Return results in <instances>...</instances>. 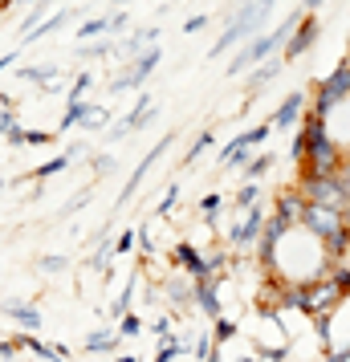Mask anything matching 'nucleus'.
<instances>
[{
    "label": "nucleus",
    "mask_w": 350,
    "mask_h": 362,
    "mask_svg": "<svg viewBox=\"0 0 350 362\" xmlns=\"http://www.w3.org/2000/svg\"><path fill=\"white\" fill-rule=\"evenodd\" d=\"M151 118H155V106H151V98L143 94V98H139V106L122 118V127H115V131H110V139H122V134H131V131H143Z\"/></svg>",
    "instance_id": "obj_15"
},
{
    "label": "nucleus",
    "mask_w": 350,
    "mask_h": 362,
    "mask_svg": "<svg viewBox=\"0 0 350 362\" xmlns=\"http://www.w3.org/2000/svg\"><path fill=\"white\" fill-rule=\"evenodd\" d=\"M180 354H184V346H180V338H171V334H167L163 342H159V350H155V362H175Z\"/></svg>",
    "instance_id": "obj_25"
},
{
    "label": "nucleus",
    "mask_w": 350,
    "mask_h": 362,
    "mask_svg": "<svg viewBox=\"0 0 350 362\" xmlns=\"http://www.w3.org/2000/svg\"><path fill=\"white\" fill-rule=\"evenodd\" d=\"M139 248H143V257H151V236L143 228H139Z\"/></svg>",
    "instance_id": "obj_51"
},
{
    "label": "nucleus",
    "mask_w": 350,
    "mask_h": 362,
    "mask_svg": "<svg viewBox=\"0 0 350 362\" xmlns=\"http://www.w3.org/2000/svg\"><path fill=\"white\" fill-rule=\"evenodd\" d=\"M317 37H322V21H317V17H301V21H298V29H293V37L285 41L281 62H298V57H305V53L314 49Z\"/></svg>",
    "instance_id": "obj_9"
},
{
    "label": "nucleus",
    "mask_w": 350,
    "mask_h": 362,
    "mask_svg": "<svg viewBox=\"0 0 350 362\" xmlns=\"http://www.w3.org/2000/svg\"><path fill=\"white\" fill-rule=\"evenodd\" d=\"M0 187H4V183H0Z\"/></svg>",
    "instance_id": "obj_60"
},
{
    "label": "nucleus",
    "mask_w": 350,
    "mask_h": 362,
    "mask_svg": "<svg viewBox=\"0 0 350 362\" xmlns=\"http://www.w3.org/2000/svg\"><path fill=\"white\" fill-rule=\"evenodd\" d=\"M269 134H273V122H261V127H252V131L236 134L233 143L220 151V167H245V163H249V155H245V151L269 143Z\"/></svg>",
    "instance_id": "obj_7"
},
{
    "label": "nucleus",
    "mask_w": 350,
    "mask_h": 362,
    "mask_svg": "<svg viewBox=\"0 0 350 362\" xmlns=\"http://www.w3.org/2000/svg\"><path fill=\"white\" fill-rule=\"evenodd\" d=\"M273 4H277V0H245V4L236 8L233 17H228L224 33L216 37V45H212V57H220L224 49H233V45H240V41H252V37H261V25L269 21Z\"/></svg>",
    "instance_id": "obj_1"
},
{
    "label": "nucleus",
    "mask_w": 350,
    "mask_h": 362,
    "mask_svg": "<svg viewBox=\"0 0 350 362\" xmlns=\"http://www.w3.org/2000/svg\"><path fill=\"white\" fill-rule=\"evenodd\" d=\"M134 240H139V232H122V236L115 240V257H118V252H131Z\"/></svg>",
    "instance_id": "obj_38"
},
{
    "label": "nucleus",
    "mask_w": 350,
    "mask_h": 362,
    "mask_svg": "<svg viewBox=\"0 0 350 362\" xmlns=\"http://www.w3.org/2000/svg\"><path fill=\"white\" fill-rule=\"evenodd\" d=\"M90 86H94V74H78V78H74V90H69V102H82Z\"/></svg>",
    "instance_id": "obj_31"
},
{
    "label": "nucleus",
    "mask_w": 350,
    "mask_h": 362,
    "mask_svg": "<svg viewBox=\"0 0 350 362\" xmlns=\"http://www.w3.org/2000/svg\"><path fill=\"white\" fill-rule=\"evenodd\" d=\"M326 362H350V346H342V350H334V354H330Z\"/></svg>",
    "instance_id": "obj_49"
},
{
    "label": "nucleus",
    "mask_w": 350,
    "mask_h": 362,
    "mask_svg": "<svg viewBox=\"0 0 350 362\" xmlns=\"http://www.w3.org/2000/svg\"><path fill=\"white\" fill-rule=\"evenodd\" d=\"M115 4H118V8H122V4H131V0H115Z\"/></svg>",
    "instance_id": "obj_55"
},
{
    "label": "nucleus",
    "mask_w": 350,
    "mask_h": 362,
    "mask_svg": "<svg viewBox=\"0 0 350 362\" xmlns=\"http://www.w3.org/2000/svg\"><path fill=\"white\" fill-rule=\"evenodd\" d=\"M167 147H171V134H167V139H159V143H155V147H151L147 155H143V163L134 167V175H131V183L122 187V196H118V204H127V199H131L134 192H139V183L147 180V171H151V167H155V159H159V155H163Z\"/></svg>",
    "instance_id": "obj_14"
},
{
    "label": "nucleus",
    "mask_w": 350,
    "mask_h": 362,
    "mask_svg": "<svg viewBox=\"0 0 350 362\" xmlns=\"http://www.w3.org/2000/svg\"><path fill=\"white\" fill-rule=\"evenodd\" d=\"M338 180H342V187H346V196H350V159L342 163V171H338Z\"/></svg>",
    "instance_id": "obj_50"
},
{
    "label": "nucleus",
    "mask_w": 350,
    "mask_h": 362,
    "mask_svg": "<svg viewBox=\"0 0 350 362\" xmlns=\"http://www.w3.org/2000/svg\"><path fill=\"white\" fill-rule=\"evenodd\" d=\"M342 228L350 232V204H346V208H342Z\"/></svg>",
    "instance_id": "obj_53"
},
{
    "label": "nucleus",
    "mask_w": 350,
    "mask_h": 362,
    "mask_svg": "<svg viewBox=\"0 0 350 362\" xmlns=\"http://www.w3.org/2000/svg\"><path fill=\"white\" fill-rule=\"evenodd\" d=\"M94 171H102V175H106V171H115V159H110V155L102 159V155H98V159H94Z\"/></svg>",
    "instance_id": "obj_47"
},
{
    "label": "nucleus",
    "mask_w": 350,
    "mask_h": 362,
    "mask_svg": "<svg viewBox=\"0 0 350 362\" xmlns=\"http://www.w3.org/2000/svg\"><path fill=\"white\" fill-rule=\"evenodd\" d=\"M301 196L310 199V204H322V208H334V212H342L350 204L346 187H342V180L338 175H326V180H317V175H301Z\"/></svg>",
    "instance_id": "obj_5"
},
{
    "label": "nucleus",
    "mask_w": 350,
    "mask_h": 362,
    "mask_svg": "<svg viewBox=\"0 0 350 362\" xmlns=\"http://www.w3.org/2000/svg\"><path fill=\"white\" fill-rule=\"evenodd\" d=\"M74 17H78L74 8H62V13H53L49 21H41V25H37V29H33V33H29V37H25V41H41V37H45V33H53V29H62V25H69V21H74Z\"/></svg>",
    "instance_id": "obj_18"
},
{
    "label": "nucleus",
    "mask_w": 350,
    "mask_h": 362,
    "mask_svg": "<svg viewBox=\"0 0 350 362\" xmlns=\"http://www.w3.org/2000/svg\"><path fill=\"white\" fill-rule=\"evenodd\" d=\"M342 163H346V151L338 147L334 139H322V143H310L305 163H301V175H317V180H326V175H338Z\"/></svg>",
    "instance_id": "obj_4"
},
{
    "label": "nucleus",
    "mask_w": 350,
    "mask_h": 362,
    "mask_svg": "<svg viewBox=\"0 0 350 362\" xmlns=\"http://www.w3.org/2000/svg\"><path fill=\"white\" fill-rule=\"evenodd\" d=\"M4 313H8V317H17L21 329H41V310L29 305V301H4Z\"/></svg>",
    "instance_id": "obj_17"
},
{
    "label": "nucleus",
    "mask_w": 350,
    "mask_h": 362,
    "mask_svg": "<svg viewBox=\"0 0 350 362\" xmlns=\"http://www.w3.org/2000/svg\"><path fill=\"white\" fill-rule=\"evenodd\" d=\"M305 102H310V94H305V90H293V94H285V102L277 106V110H273V118H269V122H273V131H293L301 118H305V110H310Z\"/></svg>",
    "instance_id": "obj_11"
},
{
    "label": "nucleus",
    "mask_w": 350,
    "mask_h": 362,
    "mask_svg": "<svg viewBox=\"0 0 350 362\" xmlns=\"http://www.w3.org/2000/svg\"><path fill=\"white\" fill-rule=\"evenodd\" d=\"M110 49H115V45H110V41H98V45H82V57L86 62H98V57H110Z\"/></svg>",
    "instance_id": "obj_32"
},
{
    "label": "nucleus",
    "mask_w": 350,
    "mask_h": 362,
    "mask_svg": "<svg viewBox=\"0 0 350 362\" xmlns=\"http://www.w3.org/2000/svg\"><path fill=\"white\" fill-rule=\"evenodd\" d=\"M298 13L289 21H281L273 33H261V37H252L245 49L236 53L233 62H228V78H236V74H249V69H257V66H265V57H273V53H281L285 49V41L293 37V29H298Z\"/></svg>",
    "instance_id": "obj_2"
},
{
    "label": "nucleus",
    "mask_w": 350,
    "mask_h": 362,
    "mask_svg": "<svg viewBox=\"0 0 350 362\" xmlns=\"http://www.w3.org/2000/svg\"><path fill=\"white\" fill-rule=\"evenodd\" d=\"M240 362H257V358H240Z\"/></svg>",
    "instance_id": "obj_58"
},
{
    "label": "nucleus",
    "mask_w": 350,
    "mask_h": 362,
    "mask_svg": "<svg viewBox=\"0 0 350 362\" xmlns=\"http://www.w3.org/2000/svg\"><path fill=\"white\" fill-rule=\"evenodd\" d=\"M66 167H69V155H53L49 163H41V167H37V180H49V175L66 171Z\"/></svg>",
    "instance_id": "obj_29"
},
{
    "label": "nucleus",
    "mask_w": 350,
    "mask_h": 362,
    "mask_svg": "<svg viewBox=\"0 0 350 362\" xmlns=\"http://www.w3.org/2000/svg\"><path fill=\"white\" fill-rule=\"evenodd\" d=\"M233 338H236V322H228V317H216V334H212V346L233 342Z\"/></svg>",
    "instance_id": "obj_30"
},
{
    "label": "nucleus",
    "mask_w": 350,
    "mask_h": 362,
    "mask_svg": "<svg viewBox=\"0 0 350 362\" xmlns=\"http://www.w3.org/2000/svg\"><path fill=\"white\" fill-rule=\"evenodd\" d=\"M118 342H122V334H106V329H98V334L86 338V350H90V354H110V350H118Z\"/></svg>",
    "instance_id": "obj_20"
},
{
    "label": "nucleus",
    "mask_w": 350,
    "mask_h": 362,
    "mask_svg": "<svg viewBox=\"0 0 350 362\" xmlns=\"http://www.w3.org/2000/svg\"><path fill=\"white\" fill-rule=\"evenodd\" d=\"M305 208H310V199L301 196L298 183H289V187H281L277 192V204H273V216H281L289 228H301V216H305Z\"/></svg>",
    "instance_id": "obj_10"
},
{
    "label": "nucleus",
    "mask_w": 350,
    "mask_h": 362,
    "mask_svg": "<svg viewBox=\"0 0 350 362\" xmlns=\"http://www.w3.org/2000/svg\"><path fill=\"white\" fill-rule=\"evenodd\" d=\"M257 199H261V187H257V183H245V187L233 196V204L236 208H257Z\"/></svg>",
    "instance_id": "obj_28"
},
{
    "label": "nucleus",
    "mask_w": 350,
    "mask_h": 362,
    "mask_svg": "<svg viewBox=\"0 0 350 362\" xmlns=\"http://www.w3.org/2000/svg\"><path fill=\"white\" fill-rule=\"evenodd\" d=\"M301 4H305V8H317V4H326V0H301Z\"/></svg>",
    "instance_id": "obj_54"
},
{
    "label": "nucleus",
    "mask_w": 350,
    "mask_h": 362,
    "mask_svg": "<svg viewBox=\"0 0 350 362\" xmlns=\"http://www.w3.org/2000/svg\"><path fill=\"white\" fill-rule=\"evenodd\" d=\"M326 277L338 285V293L342 297H350V261H342V264H326Z\"/></svg>",
    "instance_id": "obj_24"
},
{
    "label": "nucleus",
    "mask_w": 350,
    "mask_h": 362,
    "mask_svg": "<svg viewBox=\"0 0 350 362\" xmlns=\"http://www.w3.org/2000/svg\"><path fill=\"white\" fill-rule=\"evenodd\" d=\"M13 127H17V118H13V110H4V106H0V134H8Z\"/></svg>",
    "instance_id": "obj_42"
},
{
    "label": "nucleus",
    "mask_w": 350,
    "mask_h": 362,
    "mask_svg": "<svg viewBox=\"0 0 350 362\" xmlns=\"http://www.w3.org/2000/svg\"><path fill=\"white\" fill-rule=\"evenodd\" d=\"M204 25H208V17H204V13H200V17H187L184 21V33H200Z\"/></svg>",
    "instance_id": "obj_43"
},
{
    "label": "nucleus",
    "mask_w": 350,
    "mask_h": 362,
    "mask_svg": "<svg viewBox=\"0 0 350 362\" xmlns=\"http://www.w3.org/2000/svg\"><path fill=\"white\" fill-rule=\"evenodd\" d=\"M118 334H122V338H134V334H143V322H139L134 313H122V322H118Z\"/></svg>",
    "instance_id": "obj_33"
},
{
    "label": "nucleus",
    "mask_w": 350,
    "mask_h": 362,
    "mask_svg": "<svg viewBox=\"0 0 350 362\" xmlns=\"http://www.w3.org/2000/svg\"><path fill=\"white\" fill-rule=\"evenodd\" d=\"M49 139H53V134H45V131H29V143H33V147H45Z\"/></svg>",
    "instance_id": "obj_46"
},
{
    "label": "nucleus",
    "mask_w": 350,
    "mask_h": 362,
    "mask_svg": "<svg viewBox=\"0 0 350 362\" xmlns=\"http://www.w3.org/2000/svg\"><path fill=\"white\" fill-rule=\"evenodd\" d=\"M21 78L25 82H37V86H49L57 78V66H21Z\"/></svg>",
    "instance_id": "obj_23"
},
{
    "label": "nucleus",
    "mask_w": 350,
    "mask_h": 362,
    "mask_svg": "<svg viewBox=\"0 0 350 362\" xmlns=\"http://www.w3.org/2000/svg\"><path fill=\"white\" fill-rule=\"evenodd\" d=\"M277 69H281V62H265V66L249 69V94H257L265 82H273V78H277Z\"/></svg>",
    "instance_id": "obj_22"
},
{
    "label": "nucleus",
    "mask_w": 350,
    "mask_h": 362,
    "mask_svg": "<svg viewBox=\"0 0 350 362\" xmlns=\"http://www.w3.org/2000/svg\"><path fill=\"white\" fill-rule=\"evenodd\" d=\"M98 106H90V102H69L66 106V115H62V127L57 131H69V127H78V122H86V118L94 115Z\"/></svg>",
    "instance_id": "obj_19"
},
{
    "label": "nucleus",
    "mask_w": 350,
    "mask_h": 362,
    "mask_svg": "<svg viewBox=\"0 0 350 362\" xmlns=\"http://www.w3.org/2000/svg\"><path fill=\"white\" fill-rule=\"evenodd\" d=\"M257 354H261L265 362H285V346H261Z\"/></svg>",
    "instance_id": "obj_39"
},
{
    "label": "nucleus",
    "mask_w": 350,
    "mask_h": 362,
    "mask_svg": "<svg viewBox=\"0 0 350 362\" xmlns=\"http://www.w3.org/2000/svg\"><path fill=\"white\" fill-rule=\"evenodd\" d=\"M338 301H342L338 285L322 273V277L305 281V305H301V313H305V317H326V313L338 310Z\"/></svg>",
    "instance_id": "obj_6"
},
{
    "label": "nucleus",
    "mask_w": 350,
    "mask_h": 362,
    "mask_svg": "<svg viewBox=\"0 0 350 362\" xmlns=\"http://www.w3.org/2000/svg\"><path fill=\"white\" fill-rule=\"evenodd\" d=\"M122 29H127V13H115L110 17V33H122Z\"/></svg>",
    "instance_id": "obj_45"
},
{
    "label": "nucleus",
    "mask_w": 350,
    "mask_h": 362,
    "mask_svg": "<svg viewBox=\"0 0 350 362\" xmlns=\"http://www.w3.org/2000/svg\"><path fill=\"white\" fill-rule=\"evenodd\" d=\"M265 208H261V204H257V208H249V212H245V220H240V224H236L233 232H228V240H233V248H249V245H257V240H261V232H265Z\"/></svg>",
    "instance_id": "obj_12"
},
{
    "label": "nucleus",
    "mask_w": 350,
    "mask_h": 362,
    "mask_svg": "<svg viewBox=\"0 0 350 362\" xmlns=\"http://www.w3.org/2000/svg\"><path fill=\"white\" fill-rule=\"evenodd\" d=\"M13 62H17V53H4V57H0V74H4V69L13 66Z\"/></svg>",
    "instance_id": "obj_52"
},
{
    "label": "nucleus",
    "mask_w": 350,
    "mask_h": 362,
    "mask_svg": "<svg viewBox=\"0 0 350 362\" xmlns=\"http://www.w3.org/2000/svg\"><path fill=\"white\" fill-rule=\"evenodd\" d=\"M21 4H37V0H21Z\"/></svg>",
    "instance_id": "obj_57"
},
{
    "label": "nucleus",
    "mask_w": 350,
    "mask_h": 362,
    "mask_svg": "<svg viewBox=\"0 0 350 362\" xmlns=\"http://www.w3.org/2000/svg\"><path fill=\"white\" fill-rule=\"evenodd\" d=\"M118 362H139V358H118Z\"/></svg>",
    "instance_id": "obj_56"
},
{
    "label": "nucleus",
    "mask_w": 350,
    "mask_h": 362,
    "mask_svg": "<svg viewBox=\"0 0 350 362\" xmlns=\"http://www.w3.org/2000/svg\"><path fill=\"white\" fill-rule=\"evenodd\" d=\"M155 334H159V338H167V334H171V317H159V322H155Z\"/></svg>",
    "instance_id": "obj_48"
},
{
    "label": "nucleus",
    "mask_w": 350,
    "mask_h": 362,
    "mask_svg": "<svg viewBox=\"0 0 350 362\" xmlns=\"http://www.w3.org/2000/svg\"><path fill=\"white\" fill-rule=\"evenodd\" d=\"M346 98H350V57H342V62L330 69V78L314 86V106H310V110L326 118V115H334Z\"/></svg>",
    "instance_id": "obj_3"
},
{
    "label": "nucleus",
    "mask_w": 350,
    "mask_h": 362,
    "mask_svg": "<svg viewBox=\"0 0 350 362\" xmlns=\"http://www.w3.org/2000/svg\"><path fill=\"white\" fill-rule=\"evenodd\" d=\"M106 29H110V17H94V21H86L82 29H78V41H90V37H98V33H106Z\"/></svg>",
    "instance_id": "obj_26"
},
{
    "label": "nucleus",
    "mask_w": 350,
    "mask_h": 362,
    "mask_svg": "<svg viewBox=\"0 0 350 362\" xmlns=\"http://www.w3.org/2000/svg\"><path fill=\"white\" fill-rule=\"evenodd\" d=\"M155 37H159V29H143V33H134L131 41H127V49L139 57V53H147V49H151V41H155Z\"/></svg>",
    "instance_id": "obj_27"
},
{
    "label": "nucleus",
    "mask_w": 350,
    "mask_h": 362,
    "mask_svg": "<svg viewBox=\"0 0 350 362\" xmlns=\"http://www.w3.org/2000/svg\"><path fill=\"white\" fill-rule=\"evenodd\" d=\"M66 257H41V261H37V269H41V273H62V269H66Z\"/></svg>",
    "instance_id": "obj_36"
},
{
    "label": "nucleus",
    "mask_w": 350,
    "mask_h": 362,
    "mask_svg": "<svg viewBox=\"0 0 350 362\" xmlns=\"http://www.w3.org/2000/svg\"><path fill=\"white\" fill-rule=\"evenodd\" d=\"M204 216H208V220H212V216H216V208H220V196H204Z\"/></svg>",
    "instance_id": "obj_44"
},
{
    "label": "nucleus",
    "mask_w": 350,
    "mask_h": 362,
    "mask_svg": "<svg viewBox=\"0 0 350 362\" xmlns=\"http://www.w3.org/2000/svg\"><path fill=\"white\" fill-rule=\"evenodd\" d=\"M171 261L180 264V269H187V273H192V281H216V277H212V269H208V252H200V248L192 245V240L175 245Z\"/></svg>",
    "instance_id": "obj_13"
},
{
    "label": "nucleus",
    "mask_w": 350,
    "mask_h": 362,
    "mask_svg": "<svg viewBox=\"0 0 350 362\" xmlns=\"http://www.w3.org/2000/svg\"><path fill=\"white\" fill-rule=\"evenodd\" d=\"M110 257H115V248H106V245H102L98 252L90 257V269H102V273H106V264H110Z\"/></svg>",
    "instance_id": "obj_37"
},
{
    "label": "nucleus",
    "mask_w": 350,
    "mask_h": 362,
    "mask_svg": "<svg viewBox=\"0 0 350 362\" xmlns=\"http://www.w3.org/2000/svg\"><path fill=\"white\" fill-rule=\"evenodd\" d=\"M175 199H180V187H175V183H167L163 199H159V216H167V212H171V208H175Z\"/></svg>",
    "instance_id": "obj_35"
},
{
    "label": "nucleus",
    "mask_w": 350,
    "mask_h": 362,
    "mask_svg": "<svg viewBox=\"0 0 350 362\" xmlns=\"http://www.w3.org/2000/svg\"><path fill=\"white\" fill-rule=\"evenodd\" d=\"M314 329H317L322 342H330V313H326V317H314Z\"/></svg>",
    "instance_id": "obj_41"
},
{
    "label": "nucleus",
    "mask_w": 350,
    "mask_h": 362,
    "mask_svg": "<svg viewBox=\"0 0 350 362\" xmlns=\"http://www.w3.org/2000/svg\"><path fill=\"white\" fill-rule=\"evenodd\" d=\"M159 62H163V49H159V45H151L147 53H139V57H134V66L127 69V74H118V78H115L110 94H127L131 86H143V82L151 78V74L159 69Z\"/></svg>",
    "instance_id": "obj_8"
},
{
    "label": "nucleus",
    "mask_w": 350,
    "mask_h": 362,
    "mask_svg": "<svg viewBox=\"0 0 350 362\" xmlns=\"http://www.w3.org/2000/svg\"><path fill=\"white\" fill-rule=\"evenodd\" d=\"M273 163H277V159H273L269 151H265V155H252L249 163H245V180H249V183H257L261 175H269V171H273Z\"/></svg>",
    "instance_id": "obj_21"
},
{
    "label": "nucleus",
    "mask_w": 350,
    "mask_h": 362,
    "mask_svg": "<svg viewBox=\"0 0 350 362\" xmlns=\"http://www.w3.org/2000/svg\"><path fill=\"white\" fill-rule=\"evenodd\" d=\"M4 139H8V147H25V143H29V131H21V127H13V131L4 134Z\"/></svg>",
    "instance_id": "obj_40"
},
{
    "label": "nucleus",
    "mask_w": 350,
    "mask_h": 362,
    "mask_svg": "<svg viewBox=\"0 0 350 362\" xmlns=\"http://www.w3.org/2000/svg\"><path fill=\"white\" fill-rule=\"evenodd\" d=\"M346 159H350V147H346Z\"/></svg>",
    "instance_id": "obj_59"
},
{
    "label": "nucleus",
    "mask_w": 350,
    "mask_h": 362,
    "mask_svg": "<svg viewBox=\"0 0 350 362\" xmlns=\"http://www.w3.org/2000/svg\"><path fill=\"white\" fill-rule=\"evenodd\" d=\"M208 147H212V131H204L200 139L192 143V151H187V155H184V163L192 167V163H196V155H200V151H208Z\"/></svg>",
    "instance_id": "obj_34"
},
{
    "label": "nucleus",
    "mask_w": 350,
    "mask_h": 362,
    "mask_svg": "<svg viewBox=\"0 0 350 362\" xmlns=\"http://www.w3.org/2000/svg\"><path fill=\"white\" fill-rule=\"evenodd\" d=\"M192 293H196V305H200L212 322L216 317H224L220 313V293H216V281H192Z\"/></svg>",
    "instance_id": "obj_16"
}]
</instances>
